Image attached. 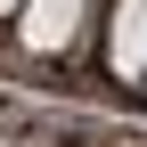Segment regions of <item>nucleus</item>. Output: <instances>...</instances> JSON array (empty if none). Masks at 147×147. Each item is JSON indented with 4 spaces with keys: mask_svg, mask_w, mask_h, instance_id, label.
Masks as SVG:
<instances>
[{
    "mask_svg": "<svg viewBox=\"0 0 147 147\" xmlns=\"http://www.w3.org/2000/svg\"><path fill=\"white\" fill-rule=\"evenodd\" d=\"M16 8H25V0H0V16H16Z\"/></svg>",
    "mask_w": 147,
    "mask_h": 147,
    "instance_id": "7ed1b4c3",
    "label": "nucleus"
},
{
    "mask_svg": "<svg viewBox=\"0 0 147 147\" xmlns=\"http://www.w3.org/2000/svg\"><path fill=\"white\" fill-rule=\"evenodd\" d=\"M82 8H90V0H25V8H16V16H25V49H33V57H57L74 33H82Z\"/></svg>",
    "mask_w": 147,
    "mask_h": 147,
    "instance_id": "f257e3e1",
    "label": "nucleus"
},
{
    "mask_svg": "<svg viewBox=\"0 0 147 147\" xmlns=\"http://www.w3.org/2000/svg\"><path fill=\"white\" fill-rule=\"evenodd\" d=\"M106 65L123 82H147V0H123L115 8V33H106Z\"/></svg>",
    "mask_w": 147,
    "mask_h": 147,
    "instance_id": "f03ea898",
    "label": "nucleus"
}]
</instances>
